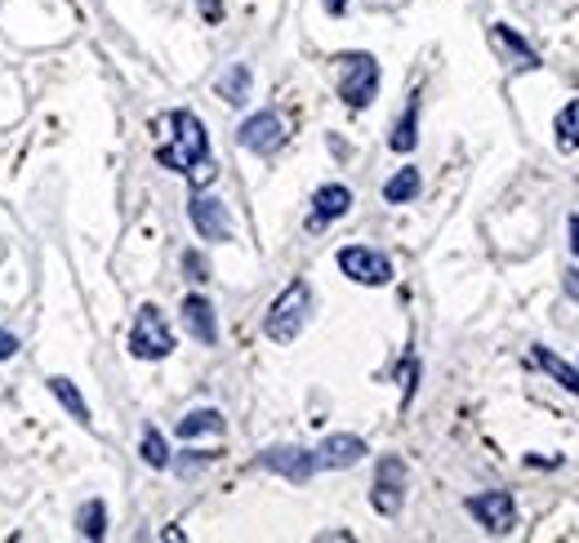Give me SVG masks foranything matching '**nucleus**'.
<instances>
[{"instance_id":"1","label":"nucleus","mask_w":579,"mask_h":543,"mask_svg":"<svg viewBox=\"0 0 579 543\" xmlns=\"http://www.w3.org/2000/svg\"><path fill=\"white\" fill-rule=\"evenodd\" d=\"M161 129H170L165 143L157 148V161H161L165 170L187 174V170H197V165L210 157V134H206V125H201L197 112L178 107V112H170V116L161 120Z\"/></svg>"},{"instance_id":"2","label":"nucleus","mask_w":579,"mask_h":543,"mask_svg":"<svg viewBox=\"0 0 579 543\" xmlns=\"http://www.w3.org/2000/svg\"><path fill=\"white\" fill-rule=\"evenodd\" d=\"M308 316H312V290H308V281H290L273 299V308L264 316V334L273 338V344H294V338L303 334V325H308Z\"/></svg>"},{"instance_id":"3","label":"nucleus","mask_w":579,"mask_h":543,"mask_svg":"<svg viewBox=\"0 0 579 543\" xmlns=\"http://www.w3.org/2000/svg\"><path fill=\"white\" fill-rule=\"evenodd\" d=\"M379 94V62L374 54L357 49V54H339V99L352 112H366Z\"/></svg>"},{"instance_id":"4","label":"nucleus","mask_w":579,"mask_h":543,"mask_svg":"<svg viewBox=\"0 0 579 543\" xmlns=\"http://www.w3.org/2000/svg\"><path fill=\"white\" fill-rule=\"evenodd\" d=\"M130 353L139 361H165L174 353V330L157 303H143L135 325H130Z\"/></svg>"},{"instance_id":"5","label":"nucleus","mask_w":579,"mask_h":543,"mask_svg":"<svg viewBox=\"0 0 579 543\" xmlns=\"http://www.w3.org/2000/svg\"><path fill=\"white\" fill-rule=\"evenodd\" d=\"M370 504L379 517H397L406 504V459L402 454H383L374 467V486H370Z\"/></svg>"},{"instance_id":"6","label":"nucleus","mask_w":579,"mask_h":543,"mask_svg":"<svg viewBox=\"0 0 579 543\" xmlns=\"http://www.w3.org/2000/svg\"><path fill=\"white\" fill-rule=\"evenodd\" d=\"M236 143L245 148V152H254V157H273V152H281L286 148V116L281 112H254V116H245L241 120V129H236Z\"/></svg>"},{"instance_id":"7","label":"nucleus","mask_w":579,"mask_h":543,"mask_svg":"<svg viewBox=\"0 0 579 543\" xmlns=\"http://www.w3.org/2000/svg\"><path fill=\"white\" fill-rule=\"evenodd\" d=\"M339 272L357 286H389L393 281V258L370 245H344L339 250Z\"/></svg>"},{"instance_id":"8","label":"nucleus","mask_w":579,"mask_h":543,"mask_svg":"<svg viewBox=\"0 0 579 543\" xmlns=\"http://www.w3.org/2000/svg\"><path fill=\"white\" fill-rule=\"evenodd\" d=\"M468 517L486 530V534H508L512 525H518V504H512L508 490H486V495H473L468 504Z\"/></svg>"},{"instance_id":"9","label":"nucleus","mask_w":579,"mask_h":543,"mask_svg":"<svg viewBox=\"0 0 579 543\" xmlns=\"http://www.w3.org/2000/svg\"><path fill=\"white\" fill-rule=\"evenodd\" d=\"M187 219L197 228L201 241H228L232 236V219H228V206L210 192H192L187 200Z\"/></svg>"},{"instance_id":"10","label":"nucleus","mask_w":579,"mask_h":543,"mask_svg":"<svg viewBox=\"0 0 579 543\" xmlns=\"http://www.w3.org/2000/svg\"><path fill=\"white\" fill-rule=\"evenodd\" d=\"M259 467L281 472V477L294 482V486L312 482V472H321L316 467V450H303V446H273V450L259 454Z\"/></svg>"},{"instance_id":"11","label":"nucleus","mask_w":579,"mask_h":543,"mask_svg":"<svg viewBox=\"0 0 579 543\" xmlns=\"http://www.w3.org/2000/svg\"><path fill=\"white\" fill-rule=\"evenodd\" d=\"M348 210H352V187H344V183H326V187H316V196H312L308 228H312V232H321L326 223L344 219Z\"/></svg>"},{"instance_id":"12","label":"nucleus","mask_w":579,"mask_h":543,"mask_svg":"<svg viewBox=\"0 0 579 543\" xmlns=\"http://www.w3.org/2000/svg\"><path fill=\"white\" fill-rule=\"evenodd\" d=\"M366 454H370V450H366L361 437H352V432H335V437H326V441L316 446V467H326V472L357 467Z\"/></svg>"},{"instance_id":"13","label":"nucleus","mask_w":579,"mask_h":543,"mask_svg":"<svg viewBox=\"0 0 579 543\" xmlns=\"http://www.w3.org/2000/svg\"><path fill=\"white\" fill-rule=\"evenodd\" d=\"M183 325L192 330V338H197V344H206V348H215V344H219L215 303H210L206 294H187V299H183Z\"/></svg>"},{"instance_id":"14","label":"nucleus","mask_w":579,"mask_h":543,"mask_svg":"<svg viewBox=\"0 0 579 543\" xmlns=\"http://www.w3.org/2000/svg\"><path fill=\"white\" fill-rule=\"evenodd\" d=\"M490 41H495V49H503V58H508L512 67H522V72H535V67H540V54H535L518 32H512L508 23H495V27H490Z\"/></svg>"},{"instance_id":"15","label":"nucleus","mask_w":579,"mask_h":543,"mask_svg":"<svg viewBox=\"0 0 579 543\" xmlns=\"http://www.w3.org/2000/svg\"><path fill=\"white\" fill-rule=\"evenodd\" d=\"M526 361H531V366H540V370H544V374H553L566 392H575V396H579V370H575L570 361H561L557 353H548V348H540V344L531 348V357H526Z\"/></svg>"},{"instance_id":"16","label":"nucleus","mask_w":579,"mask_h":543,"mask_svg":"<svg viewBox=\"0 0 579 543\" xmlns=\"http://www.w3.org/2000/svg\"><path fill=\"white\" fill-rule=\"evenodd\" d=\"M424 192V174L415 170V165H406V170H397L389 183H383V200L389 206H410V200Z\"/></svg>"},{"instance_id":"17","label":"nucleus","mask_w":579,"mask_h":543,"mask_svg":"<svg viewBox=\"0 0 579 543\" xmlns=\"http://www.w3.org/2000/svg\"><path fill=\"white\" fill-rule=\"evenodd\" d=\"M174 432H178L183 441H197V437H206V432L219 437V432H223V415H219V411H192V415L178 419Z\"/></svg>"},{"instance_id":"18","label":"nucleus","mask_w":579,"mask_h":543,"mask_svg":"<svg viewBox=\"0 0 579 543\" xmlns=\"http://www.w3.org/2000/svg\"><path fill=\"white\" fill-rule=\"evenodd\" d=\"M415 143H419V99H410V107L402 112V120H397V129H393L389 148L406 157V152H415Z\"/></svg>"},{"instance_id":"19","label":"nucleus","mask_w":579,"mask_h":543,"mask_svg":"<svg viewBox=\"0 0 579 543\" xmlns=\"http://www.w3.org/2000/svg\"><path fill=\"white\" fill-rule=\"evenodd\" d=\"M49 392L62 401V405H68V415L77 419V424H90V405L81 401V392H77V383L72 379H62V374H54L49 379Z\"/></svg>"},{"instance_id":"20","label":"nucleus","mask_w":579,"mask_h":543,"mask_svg":"<svg viewBox=\"0 0 579 543\" xmlns=\"http://www.w3.org/2000/svg\"><path fill=\"white\" fill-rule=\"evenodd\" d=\"M557 148L561 152H579V99H570L557 112Z\"/></svg>"},{"instance_id":"21","label":"nucleus","mask_w":579,"mask_h":543,"mask_svg":"<svg viewBox=\"0 0 579 543\" xmlns=\"http://www.w3.org/2000/svg\"><path fill=\"white\" fill-rule=\"evenodd\" d=\"M245 94H250V67H245V62H236L232 72H223V77H219V99H223V103H232V107H241V103H245Z\"/></svg>"},{"instance_id":"22","label":"nucleus","mask_w":579,"mask_h":543,"mask_svg":"<svg viewBox=\"0 0 579 543\" xmlns=\"http://www.w3.org/2000/svg\"><path fill=\"white\" fill-rule=\"evenodd\" d=\"M77 534H81V539H103V534H107V508H103V499H90V504L77 512Z\"/></svg>"},{"instance_id":"23","label":"nucleus","mask_w":579,"mask_h":543,"mask_svg":"<svg viewBox=\"0 0 579 543\" xmlns=\"http://www.w3.org/2000/svg\"><path fill=\"white\" fill-rule=\"evenodd\" d=\"M143 463L148 467H170V446H165V437L157 432V428H143Z\"/></svg>"},{"instance_id":"24","label":"nucleus","mask_w":579,"mask_h":543,"mask_svg":"<svg viewBox=\"0 0 579 543\" xmlns=\"http://www.w3.org/2000/svg\"><path fill=\"white\" fill-rule=\"evenodd\" d=\"M183 272H187V281H210V267H206V258L197 250L183 254Z\"/></svg>"},{"instance_id":"25","label":"nucleus","mask_w":579,"mask_h":543,"mask_svg":"<svg viewBox=\"0 0 579 543\" xmlns=\"http://www.w3.org/2000/svg\"><path fill=\"white\" fill-rule=\"evenodd\" d=\"M215 178H219V165H215L210 157H206V161H201L197 170H187V183H192V187H197V192H201V187H210Z\"/></svg>"},{"instance_id":"26","label":"nucleus","mask_w":579,"mask_h":543,"mask_svg":"<svg viewBox=\"0 0 579 543\" xmlns=\"http://www.w3.org/2000/svg\"><path fill=\"white\" fill-rule=\"evenodd\" d=\"M206 463H215V454H201V450H187V459H178V472L187 477V472H197V467H206Z\"/></svg>"},{"instance_id":"27","label":"nucleus","mask_w":579,"mask_h":543,"mask_svg":"<svg viewBox=\"0 0 579 543\" xmlns=\"http://www.w3.org/2000/svg\"><path fill=\"white\" fill-rule=\"evenodd\" d=\"M14 353H19V338L10 330H0V361H10Z\"/></svg>"},{"instance_id":"28","label":"nucleus","mask_w":579,"mask_h":543,"mask_svg":"<svg viewBox=\"0 0 579 543\" xmlns=\"http://www.w3.org/2000/svg\"><path fill=\"white\" fill-rule=\"evenodd\" d=\"M197 5H201L206 23H219V19H223V0H197Z\"/></svg>"},{"instance_id":"29","label":"nucleus","mask_w":579,"mask_h":543,"mask_svg":"<svg viewBox=\"0 0 579 543\" xmlns=\"http://www.w3.org/2000/svg\"><path fill=\"white\" fill-rule=\"evenodd\" d=\"M321 5H326L331 19H344V14H348V0H321Z\"/></svg>"},{"instance_id":"30","label":"nucleus","mask_w":579,"mask_h":543,"mask_svg":"<svg viewBox=\"0 0 579 543\" xmlns=\"http://www.w3.org/2000/svg\"><path fill=\"white\" fill-rule=\"evenodd\" d=\"M566 294L579 303V267H575V272H566Z\"/></svg>"},{"instance_id":"31","label":"nucleus","mask_w":579,"mask_h":543,"mask_svg":"<svg viewBox=\"0 0 579 543\" xmlns=\"http://www.w3.org/2000/svg\"><path fill=\"white\" fill-rule=\"evenodd\" d=\"M570 250H575V258H579V215H570Z\"/></svg>"}]
</instances>
